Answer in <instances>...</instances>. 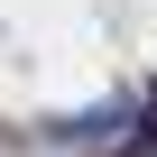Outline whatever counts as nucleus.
Here are the masks:
<instances>
[{
	"mask_svg": "<svg viewBox=\"0 0 157 157\" xmlns=\"http://www.w3.org/2000/svg\"><path fill=\"white\" fill-rule=\"evenodd\" d=\"M120 157H157V93H148L139 120H120Z\"/></svg>",
	"mask_w": 157,
	"mask_h": 157,
	"instance_id": "obj_1",
	"label": "nucleus"
}]
</instances>
